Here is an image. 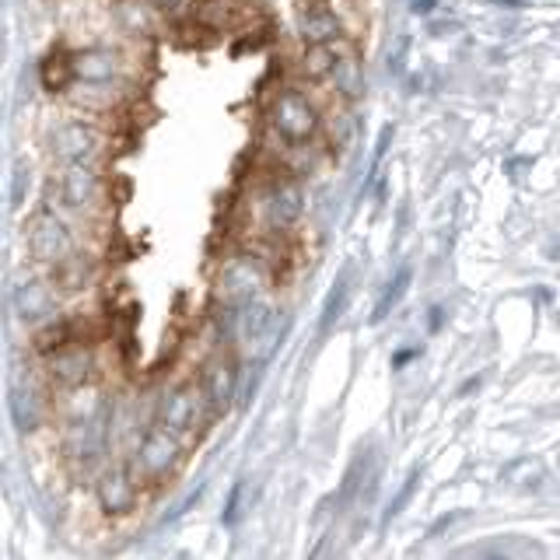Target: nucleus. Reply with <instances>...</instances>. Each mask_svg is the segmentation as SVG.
<instances>
[{
    "label": "nucleus",
    "instance_id": "nucleus-1",
    "mask_svg": "<svg viewBox=\"0 0 560 560\" xmlns=\"http://www.w3.org/2000/svg\"><path fill=\"white\" fill-rule=\"evenodd\" d=\"M273 122H277L280 137L291 140V144H302V140H308L315 133L319 116H315V109L298 92H284L273 109Z\"/></svg>",
    "mask_w": 560,
    "mask_h": 560
},
{
    "label": "nucleus",
    "instance_id": "nucleus-2",
    "mask_svg": "<svg viewBox=\"0 0 560 560\" xmlns=\"http://www.w3.org/2000/svg\"><path fill=\"white\" fill-rule=\"evenodd\" d=\"M28 249L35 259H46V262H57L70 253V235L67 228L52 218V214H39L28 228Z\"/></svg>",
    "mask_w": 560,
    "mask_h": 560
},
{
    "label": "nucleus",
    "instance_id": "nucleus-3",
    "mask_svg": "<svg viewBox=\"0 0 560 560\" xmlns=\"http://www.w3.org/2000/svg\"><path fill=\"white\" fill-rule=\"evenodd\" d=\"M52 148L67 162H88L98 151V133L84 122H63V127L52 133Z\"/></svg>",
    "mask_w": 560,
    "mask_h": 560
},
{
    "label": "nucleus",
    "instance_id": "nucleus-4",
    "mask_svg": "<svg viewBox=\"0 0 560 560\" xmlns=\"http://www.w3.org/2000/svg\"><path fill=\"white\" fill-rule=\"evenodd\" d=\"M200 420V393L192 389V385H183V389H175L165 407H162V424L168 431H189L192 424Z\"/></svg>",
    "mask_w": 560,
    "mask_h": 560
},
{
    "label": "nucleus",
    "instance_id": "nucleus-5",
    "mask_svg": "<svg viewBox=\"0 0 560 560\" xmlns=\"http://www.w3.org/2000/svg\"><path fill=\"white\" fill-rule=\"evenodd\" d=\"M98 498H102L105 512L122 515V512H130L133 501H137V483L130 480L127 469H113V472H105V477H102Z\"/></svg>",
    "mask_w": 560,
    "mask_h": 560
},
{
    "label": "nucleus",
    "instance_id": "nucleus-6",
    "mask_svg": "<svg viewBox=\"0 0 560 560\" xmlns=\"http://www.w3.org/2000/svg\"><path fill=\"white\" fill-rule=\"evenodd\" d=\"M175 455H179V445H175V438L165 431L144 434V442H140V448H137V459H140V466H144V472H151V477L165 472L175 463Z\"/></svg>",
    "mask_w": 560,
    "mask_h": 560
},
{
    "label": "nucleus",
    "instance_id": "nucleus-7",
    "mask_svg": "<svg viewBox=\"0 0 560 560\" xmlns=\"http://www.w3.org/2000/svg\"><path fill=\"white\" fill-rule=\"evenodd\" d=\"M14 308L28 323L49 315L52 312V291H49V284H43V280H28V284H22V288H18V294H14Z\"/></svg>",
    "mask_w": 560,
    "mask_h": 560
},
{
    "label": "nucleus",
    "instance_id": "nucleus-8",
    "mask_svg": "<svg viewBox=\"0 0 560 560\" xmlns=\"http://www.w3.org/2000/svg\"><path fill=\"white\" fill-rule=\"evenodd\" d=\"M98 192V179L92 168H84V162H74V168H70L63 175V200L70 207H88L95 200Z\"/></svg>",
    "mask_w": 560,
    "mask_h": 560
},
{
    "label": "nucleus",
    "instance_id": "nucleus-9",
    "mask_svg": "<svg viewBox=\"0 0 560 560\" xmlns=\"http://www.w3.org/2000/svg\"><path fill=\"white\" fill-rule=\"evenodd\" d=\"M88 368H92V358L78 347L57 350V354H52V378L63 385H81L88 378Z\"/></svg>",
    "mask_w": 560,
    "mask_h": 560
},
{
    "label": "nucleus",
    "instance_id": "nucleus-10",
    "mask_svg": "<svg viewBox=\"0 0 560 560\" xmlns=\"http://www.w3.org/2000/svg\"><path fill=\"white\" fill-rule=\"evenodd\" d=\"M302 210H305L302 189H298L294 183H288V186H280L273 192V200H270V221L277 228H288V224H294L298 218H302Z\"/></svg>",
    "mask_w": 560,
    "mask_h": 560
},
{
    "label": "nucleus",
    "instance_id": "nucleus-11",
    "mask_svg": "<svg viewBox=\"0 0 560 560\" xmlns=\"http://www.w3.org/2000/svg\"><path fill=\"white\" fill-rule=\"evenodd\" d=\"M253 294H256V273L245 267V262L228 267V273H224V298L228 302L245 305V302H253Z\"/></svg>",
    "mask_w": 560,
    "mask_h": 560
},
{
    "label": "nucleus",
    "instance_id": "nucleus-12",
    "mask_svg": "<svg viewBox=\"0 0 560 560\" xmlns=\"http://www.w3.org/2000/svg\"><path fill=\"white\" fill-rule=\"evenodd\" d=\"M340 35V22L332 18V11H308L305 18H302V39L308 43V46H315V43H329V39H337Z\"/></svg>",
    "mask_w": 560,
    "mask_h": 560
},
{
    "label": "nucleus",
    "instance_id": "nucleus-13",
    "mask_svg": "<svg viewBox=\"0 0 560 560\" xmlns=\"http://www.w3.org/2000/svg\"><path fill=\"white\" fill-rule=\"evenodd\" d=\"M235 385H238V372L232 364H218L214 372H210V382H207V396L214 402L218 410H224L228 402L235 396Z\"/></svg>",
    "mask_w": 560,
    "mask_h": 560
},
{
    "label": "nucleus",
    "instance_id": "nucleus-14",
    "mask_svg": "<svg viewBox=\"0 0 560 560\" xmlns=\"http://www.w3.org/2000/svg\"><path fill=\"white\" fill-rule=\"evenodd\" d=\"M235 326H238V332H242L245 340L262 337V329L270 326V312H267V305H259L256 298H253V302L238 305V312H235Z\"/></svg>",
    "mask_w": 560,
    "mask_h": 560
},
{
    "label": "nucleus",
    "instance_id": "nucleus-15",
    "mask_svg": "<svg viewBox=\"0 0 560 560\" xmlns=\"http://www.w3.org/2000/svg\"><path fill=\"white\" fill-rule=\"evenodd\" d=\"M74 340H78V323L60 319V323L46 326L39 337H35V350H39V354H57V350H63L67 343H74Z\"/></svg>",
    "mask_w": 560,
    "mask_h": 560
},
{
    "label": "nucleus",
    "instance_id": "nucleus-16",
    "mask_svg": "<svg viewBox=\"0 0 560 560\" xmlns=\"http://www.w3.org/2000/svg\"><path fill=\"white\" fill-rule=\"evenodd\" d=\"M410 280H413V270L410 267H402L393 280H389V288H385V294L378 298V305H375V315H372V323H382L385 315H389L402 298H407L410 291Z\"/></svg>",
    "mask_w": 560,
    "mask_h": 560
},
{
    "label": "nucleus",
    "instance_id": "nucleus-17",
    "mask_svg": "<svg viewBox=\"0 0 560 560\" xmlns=\"http://www.w3.org/2000/svg\"><path fill=\"white\" fill-rule=\"evenodd\" d=\"M74 74L81 81H92V84H102L113 78V57L109 52H81L74 60Z\"/></svg>",
    "mask_w": 560,
    "mask_h": 560
},
{
    "label": "nucleus",
    "instance_id": "nucleus-18",
    "mask_svg": "<svg viewBox=\"0 0 560 560\" xmlns=\"http://www.w3.org/2000/svg\"><path fill=\"white\" fill-rule=\"evenodd\" d=\"M332 70H337V57H332V49H329L326 43L308 46L305 60H302V74L312 78V81H319V78L332 74Z\"/></svg>",
    "mask_w": 560,
    "mask_h": 560
},
{
    "label": "nucleus",
    "instance_id": "nucleus-19",
    "mask_svg": "<svg viewBox=\"0 0 560 560\" xmlns=\"http://www.w3.org/2000/svg\"><path fill=\"white\" fill-rule=\"evenodd\" d=\"M11 417L22 431H32L39 424V407H35L32 389H11Z\"/></svg>",
    "mask_w": 560,
    "mask_h": 560
},
{
    "label": "nucleus",
    "instance_id": "nucleus-20",
    "mask_svg": "<svg viewBox=\"0 0 560 560\" xmlns=\"http://www.w3.org/2000/svg\"><path fill=\"white\" fill-rule=\"evenodd\" d=\"M70 74H74V63L63 60L60 52H49V57L43 60V84H46V92H63Z\"/></svg>",
    "mask_w": 560,
    "mask_h": 560
},
{
    "label": "nucleus",
    "instance_id": "nucleus-21",
    "mask_svg": "<svg viewBox=\"0 0 560 560\" xmlns=\"http://www.w3.org/2000/svg\"><path fill=\"white\" fill-rule=\"evenodd\" d=\"M347 294H350V270H343V273H340V280H337V284H332V291H329V298H326V308H323V319H319V326H323V329H329V326L337 323L340 315H343Z\"/></svg>",
    "mask_w": 560,
    "mask_h": 560
},
{
    "label": "nucleus",
    "instance_id": "nucleus-22",
    "mask_svg": "<svg viewBox=\"0 0 560 560\" xmlns=\"http://www.w3.org/2000/svg\"><path fill=\"white\" fill-rule=\"evenodd\" d=\"M332 81H337V88L343 95H361L364 88V78H361V67L354 57H340L337 60V70H332Z\"/></svg>",
    "mask_w": 560,
    "mask_h": 560
},
{
    "label": "nucleus",
    "instance_id": "nucleus-23",
    "mask_svg": "<svg viewBox=\"0 0 560 560\" xmlns=\"http://www.w3.org/2000/svg\"><path fill=\"white\" fill-rule=\"evenodd\" d=\"M417 483H420V469H413L410 477H407V483H402V490H399V494H396V501L389 504V512H385V522H389V518H396V515L402 512V508H407V501L413 498Z\"/></svg>",
    "mask_w": 560,
    "mask_h": 560
},
{
    "label": "nucleus",
    "instance_id": "nucleus-24",
    "mask_svg": "<svg viewBox=\"0 0 560 560\" xmlns=\"http://www.w3.org/2000/svg\"><path fill=\"white\" fill-rule=\"evenodd\" d=\"M242 501H245V483H235L232 487V494H228V508H224V525H235L238 518H242V512H245V508H242Z\"/></svg>",
    "mask_w": 560,
    "mask_h": 560
},
{
    "label": "nucleus",
    "instance_id": "nucleus-25",
    "mask_svg": "<svg viewBox=\"0 0 560 560\" xmlns=\"http://www.w3.org/2000/svg\"><path fill=\"white\" fill-rule=\"evenodd\" d=\"M407 49H410V39H407V35H399L396 46H393V52H389V67H393V74H399V70H402V60H407Z\"/></svg>",
    "mask_w": 560,
    "mask_h": 560
},
{
    "label": "nucleus",
    "instance_id": "nucleus-26",
    "mask_svg": "<svg viewBox=\"0 0 560 560\" xmlns=\"http://www.w3.org/2000/svg\"><path fill=\"white\" fill-rule=\"evenodd\" d=\"M22 186H28V168H25V165L14 172V189H11V203H18V197H22Z\"/></svg>",
    "mask_w": 560,
    "mask_h": 560
},
{
    "label": "nucleus",
    "instance_id": "nucleus-27",
    "mask_svg": "<svg viewBox=\"0 0 560 560\" xmlns=\"http://www.w3.org/2000/svg\"><path fill=\"white\" fill-rule=\"evenodd\" d=\"M413 358H420V347H407V350H399V354L393 358V364H396V368H402V364L413 361Z\"/></svg>",
    "mask_w": 560,
    "mask_h": 560
},
{
    "label": "nucleus",
    "instance_id": "nucleus-28",
    "mask_svg": "<svg viewBox=\"0 0 560 560\" xmlns=\"http://www.w3.org/2000/svg\"><path fill=\"white\" fill-rule=\"evenodd\" d=\"M434 8H438V0H413V4H410V11H413V14H420V18L431 14Z\"/></svg>",
    "mask_w": 560,
    "mask_h": 560
},
{
    "label": "nucleus",
    "instance_id": "nucleus-29",
    "mask_svg": "<svg viewBox=\"0 0 560 560\" xmlns=\"http://www.w3.org/2000/svg\"><path fill=\"white\" fill-rule=\"evenodd\" d=\"M477 385H480V375H477V378H466V382L459 385V393H455V396H469L472 389H477Z\"/></svg>",
    "mask_w": 560,
    "mask_h": 560
},
{
    "label": "nucleus",
    "instance_id": "nucleus-30",
    "mask_svg": "<svg viewBox=\"0 0 560 560\" xmlns=\"http://www.w3.org/2000/svg\"><path fill=\"white\" fill-rule=\"evenodd\" d=\"M442 312H445V308H431V329L442 326Z\"/></svg>",
    "mask_w": 560,
    "mask_h": 560
},
{
    "label": "nucleus",
    "instance_id": "nucleus-31",
    "mask_svg": "<svg viewBox=\"0 0 560 560\" xmlns=\"http://www.w3.org/2000/svg\"><path fill=\"white\" fill-rule=\"evenodd\" d=\"M494 4H501V8H522V0H494Z\"/></svg>",
    "mask_w": 560,
    "mask_h": 560
}]
</instances>
